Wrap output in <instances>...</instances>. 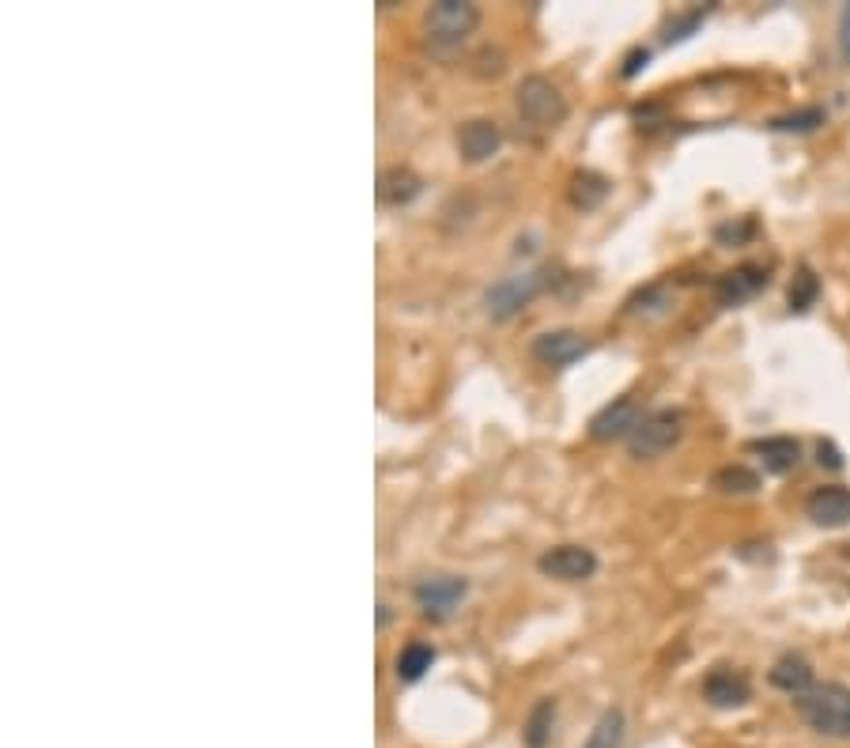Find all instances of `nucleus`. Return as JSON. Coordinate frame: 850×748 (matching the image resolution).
<instances>
[{
    "instance_id": "nucleus-1",
    "label": "nucleus",
    "mask_w": 850,
    "mask_h": 748,
    "mask_svg": "<svg viewBox=\"0 0 850 748\" xmlns=\"http://www.w3.org/2000/svg\"><path fill=\"white\" fill-rule=\"evenodd\" d=\"M798 715L806 718L809 729H817L820 737H836L847 741L850 737V688L847 685H817L806 696L793 699Z\"/></svg>"
},
{
    "instance_id": "nucleus-2",
    "label": "nucleus",
    "mask_w": 850,
    "mask_h": 748,
    "mask_svg": "<svg viewBox=\"0 0 850 748\" xmlns=\"http://www.w3.org/2000/svg\"><path fill=\"white\" fill-rule=\"evenodd\" d=\"M552 284H556V269H549V265H544V269L511 273L484 291V310L492 314L495 321H506L514 318V314H522L541 291H549Z\"/></svg>"
},
{
    "instance_id": "nucleus-3",
    "label": "nucleus",
    "mask_w": 850,
    "mask_h": 748,
    "mask_svg": "<svg viewBox=\"0 0 850 748\" xmlns=\"http://www.w3.org/2000/svg\"><path fill=\"white\" fill-rule=\"evenodd\" d=\"M514 106H519L522 122L537 125V129H556L567 122V99L549 76H522V83L514 88Z\"/></svg>"
},
{
    "instance_id": "nucleus-4",
    "label": "nucleus",
    "mask_w": 850,
    "mask_h": 748,
    "mask_svg": "<svg viewBox=\"0 0 850 748\" xmlns=\"http://www.w3.org/2000/svg\"><path fill=\"white\" fill-rule=\"evenodd\" d=\"M685 436V412L680 409H654L639 420V428L627 436V450L632 458H658L665 450H673Z\"/></svg>"
},
{
    "instance_id": "nucleus-5",
    "label": "nucleus",
    "mask_w": 850,
    "mask_h": 748,
    "mask_svg": "<svg viewBox=\"0 0 850 748\" xmlns=\"http://www.w3.org/2000/svg\"><path fill=\"white\" fill-rule=\"evenodd\" d=\"M480 23V8L469 4V0H436L423 16V27H428V39L450 50V45H461L469 34L477 31Z\"/></svg>"
},
{
    "instance_id": "nucleus-6",
    "label": "nucleus",
    "mask_w": 850,
    "mask_h": 748,
    "mask_svg": "<svg viewBox=\"0 0 850 748\" xmlns=\"http://www.w3.org/2000/svg\"><path fill=\"white\" fill-rule=\"evenodd\" d=\"M465 594H469V578L461 575H423L412 586V602L420 605V613L431 616V621H447V616L465 602Z\"/></svg>"
},
{
    "instance_id": "nucleus-7",
    "label": "nucleus",
    "mask_w": 850,
    "mask_h": 748,
    "mask_svg": "<svg viewBox=\"0 0 850 748\" xmlns=\"http://www.w3.org/2000/svg\"><path fill=\"white\" fill-rule=\"evenodd\" d=\"M537 571L544 578H556V582H586L594 578L597 556L586 544H556V549L537 556Z\"/></svg>"
},
{
    "instance_id": "nucleus-8",
    "label": "nucleus",
    "mask_w": 850,
    "mask_h": 748,
    "mask_svg": "<svg viewBox=\"0 0 850 748\" xmlns=\"http://www.w3.org/2000/svg\"><path fill=\"white\" fill-rule=\"evenodd\" d=\"M454 144L465 163H484L492 160V155H499V147H503V129H499L492 117H469V122L458 125Z\"/></svg>"
},
{
    "instance_id": "nucleus-9",
    "label": "nucleus",
    "mask_w": 850,
    "mask_h": 748,
    "mask_svg": "<svg viewBox=\"0 0 850 748\" xmlns=\"http://www.w3.org/2000/svg\"><path fill=\"white\" fill-rule=\"evenodd\" d=\"M530 352L544 367H571L575 359L590 352V340L575 329H549L541 337H533Z\"/></svg>"
},
{
    "instance_id": "nucleus-10",
    "label": "nucleus",
    "mask_w": 850,
    "mask_h": 748,
    "mask_svg": "<svg viewBox=\"0 0 850 748\" xmlns=\"http://www.w3.org/2000/svg\"><path fill=\"white\" fill-rule=\"evenodd\" d=\"M699 691H704V699L710 707L718 710H734V707H745L748 699H752V685H748V677L741 669H729V665H718V669H710L704 677V685H699Z\"/></svg>"
},
{
    "instance_id": "nucleus-11",
    "label": "nucleus",
    "mask_w": 850,
    "mask_h": 748,
    "mask_svg": "<svg viewBox=\"0 0 850 748\" xmlns=\"http://www.w3.org/2000/svg\"><path fill=\"white\" fill-rule=\"evenodd\" d=\"M764 288H768V269L764 265H737V269H729L715 280V299L718 307H741V303L756 299Z\"/></svg>"
},
{
    "instance_id": "nucleus-12",
    "label": "nucleus",
    "mask_w": 850,
    "mask_h": 748,
    "mask_svg": "<svg viewBox=\"0 0 850 748\" xmlns=\"http://www.w3.org/2000/svg\"><path fill=\"white\" fill-rule=\"evenodd\" d=\"M643 412L635 404V397H616L608 401L602 412L590 420V439L594 442H613V439H627L635 428H639Z\"/></svg>"
},
{
    "instance_id": "nucleus-13",
    "label": "nucleus",
    "mask_w": 850,
    "mask_h": 748,
    "mask_svg": "<svg viewBox=\"0 0 850 748\" xmlns=\"http://www.w3.org/2000/svg\"><path fill=\"white\" fill-rule=\"evenodd\" d=\"M806 514L825 530H839L850 525V488L843 484H825L806 499Z\"/></svg>"
},
{
    "instance_id": "nucleus-14",
    "label": "nucleus",
    "mask_w": 850,
    "mask_h": 748,
    "mask_svg": "<svg viewBox=\"0 0 850 748\" xmlns=\"http://www.w3.org/2000/svg\"><path fill=\"white\" fill-rule=\"evenodd\" d=\"M423 193V178L409 166H390V171L378 174V201L390 208H404L412 205L416 197Z\"/></svg>"
},
{
    "instance_id": "nucleus-15",
    "label": "nucleus",
    "mask_w": 850,
    "mask_h": 748,
    "mask_svg": "<svg viewBox=\"0 0 850 748\" xmlns=\"http://www.w3.org/2000/svg\"><path fill=\"white\" fill-rule=\"evenodd\" d=\"M768 680L779 691H787V696H806V691L817 688V677H812V665L801 658V654H782L779 662L771 665Z\"/></svg>"
},
{
    "instance_id": "nucleus-16",
    "label": "nucleus",
    "mask_w": 850,
    "mask_h": 748,
    "mask_svg": "<svg viewBox=\"0 0 850 748\" xmlns=\"http://www.w3.org/2000/svg\"><path fill=\"white\" fill-rule=\"evenodd\" d=\"M752 454H760V461H764V469H768V473L787 477L790 469L801 461V447H798V439H790V436H775V439L752 442Z\"/></svg>"
},
{
    "instance_id": "nucleus-17",
    "label": "nucleus",
    "mask_w": 850,
    "mask_h": 748,
    "mask_svg": "<svg viewBox=\"0 0 850 748\" xmlns=\"http://www.w3.org/2000/svg\"><path fill=\"white\" fill-rule=\"evenodd\" d=\"M436 658H439V650H436L431 643H409V646H401V654H397V662H393L397 680H404V685H416V680L428 677V669L436 665Z\"/></svg>"
},
{
    "instance_id": "nucleus-18",
    "label": "nucleus",
    "mask_w": 850,
    "mask_h": 748,
    "mask_svg": "<svg viewBox=\"0 0 850 748\" xmlns=\"http://www.w3.org/2000/svg\"><path fill=\"white\" fill-rule=\"evenodd\" d=\"M552 726H556V699L544 696L533 704L530 718H525V729H522V741L525 748H549L552 741Z\"/></svg>"
},
{
    "instance_id": "nucleus-19",
    "label": "nucleus",
    "mask_w": 850,
    "mask_h": 748,
    "mask_svg": "<svg viewBox=\"0 0 850 748\" xmlns=\"http://www.w3.org/2000/svg\"><path fill=\"white\" fill-rule=\"evenodd\" d=\"M608 189H613V182H608L605 174L578 171L575 178H571V205L582 208V212H590V208H597L608 197Z\"/></svg>"
},
{
    "instance_id": "nucleus-20",
    "label": "nucleus",
    "mask_w": 850,
    "mask_h": 748,
    "mask_svg": "<svg viewBox=\"0 0 850 748\" xmlns=\"http://www.w3.org/2000/svg\"><path fill=\"white\" fill-rule=\"evenodd\" d=\"M624 734H627V718L621 707H608L602 718H597V726L590 729L586 745L582 748H621L624 745Z\"/></svg>"
},
{
    "instance_id": "nucleus-21",
    "label": "nucleus",
    "mask_w": 850,
    "mask_h": 748,
    "mask_svg": "<svg viewBox=\"0 0 850 748\" xmlns=\"http://www.w3.org/2000/svg\"><path fill=\"white\" fill-rule=\"evenodd\" d=\"M710 488L723 495H756L760 492V477L745 465H723V469H715V477H710Z\"/></svg>"
},
{
    "instance_id": "nucleus-22",
    "label": "nucleus",
    "mask_w": 850,
    "mask_h": 748,
    "mask_svg": "<svg viewBox=\"0 0 850 748\" xmlns=\"http://www.w3.org/2000/svg\"><path fill=\"white\" fill-rule=\"evenodd\" d=\"M817 295H820V280H817V273L809 269V265H801L798 273H793V280H790V310L793 314H806L812 303H817Z\"/></svg>"
},
{
    "instance_id": "nucleus-23",
    "label": "nucleus",
    "mask_w": 850,
    "mask_h": 748,
    "mask_svg": "<svg viewBox=\"0 0 850 748\" xmlns=\"http://www.w3.org/2000/svg\"><path fill=\"white\" fill-rule=\"evenodd\" d=\"M820 125H825V110H820V106L798 110V114L771 117V129H775V133H812V129H820Z\"/></svg>"
},
{
    "instance_id": "nucleus-24",
    "label": "nucleus",
    "mask_w": 850,
    "mask_h": 748,
    "mask_svg": "<svg viewBox=\"0 0 850 748\" xmlns=\"http://www.w3.org/2000/svg\"><path fill=\"white\" fill-rule=\"evenodd\" d=\"M707 12H710V8H692V12L677 16V20H673L669 27H665L662 42H665V45H673V42H685V39H692V34L699 31V23L707 20Z\"/></svg>"
},
{
    "instance_id": "nucleus-25",
    "label": "nucleus",
    "mask_w": 850,
    "mask_h": 748,
    "mask_svg": "<svg viewBox=\"0 0 850 748\" xmlns=\"http://www.w3.org/2000/svg\"><path fill=\"white\" fill-rule=\"evenodd\" d=\"M756 235V224L752 219H741V224H723V227H715V238L723 246H741V243H748V238Z\"/></svg>"
},
{
    "instance_id": "nucleus-26",
    "label": "nucleus",
    "mask_w": 850,
    "mask_h": 748,
    "mask_svg": "<svg viewBox=\"0 0 850 748\" xmlns=\"http://www.w3.org/2000/svg\"><path fill=\"white\" fill-rule=\"evenodd\" d=\"M646 61H651V50H643V45H639V50H632V53H627V61H624V69H621V76L624 80L639 76V72L646 69Z\"/></svg>"
},
{
    "instance_id": "nucleus-27",
    "label": "nucleus",
    "mask_w": 850,
    "mask_h": 748,
    "mask_svg": "<svg viewBox=\"0 0 850 748\" xmlns=\"http://www.w3.org/2000/svg\"><path fill=\"white\" fill-rule=\"evenodd\" d=\"M839 58L850 64V4L843 8V16H839Z\"/></svg>"
},
{
    "instance_id": "nucleus-28",
    "label": "nucleus",
    "mask_w": 850,
    "mask_h": 748,
    "mask_svg": "<svg viewBox=\"0 0 850 748\" xmlns=\"http://www.w3.org/2000/svg\"><path fill=\"white\" fill-rule=\"evenodd\" d=\"M817 458H820V465H828V469H843V454H839L836 442H820Z\"/></svg>"
},
{
    "instance_id": "nucleus-29",
    "label": "nucleus",
    "mask_w": 850,
    "mask_h": 748,
    "mask_svg": "<svg viewBox=\"0 0 850 748\" xmlns=\"http://www.w3.org/2000/svg\"><path fill=\"white\" fill-rule=\"evenodd\" d=\"M390 624V605H378V627Z\"/></svg>"
}]
</instances>
